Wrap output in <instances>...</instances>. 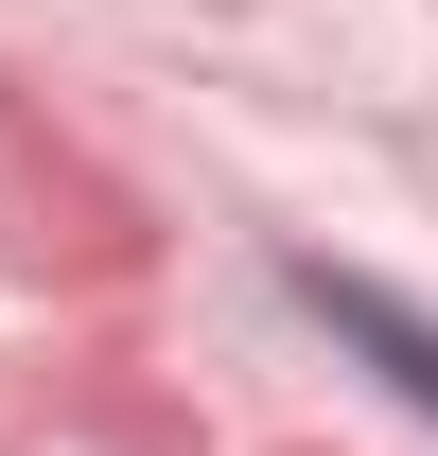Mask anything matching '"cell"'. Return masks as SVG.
Returning <instances> with one entry per match:
<instances>
[{
  "mask_svg": "<svg viewBox=\"0 0 438 456\" xmlns=\"http://www.w3.org/2000/svg\"><path fill=\"white\" fill-rule=\"evenodd\" d=\"M280 298H298V316H316L351 369H385V387L438 421V316H403V298H385V281H351V264H280Z\"/></svg>",
  "mask_w": 438,
  "mask_h": 456,
  "instance_id": "obj_1",
  "label": "cell"
}]
</instances>
